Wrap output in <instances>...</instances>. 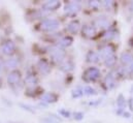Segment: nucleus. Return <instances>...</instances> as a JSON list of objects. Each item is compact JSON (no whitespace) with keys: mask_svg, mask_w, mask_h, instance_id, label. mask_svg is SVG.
I'll list each match as a JSON object with an SVG mask.
<instances>
[{"mask_svg":"<svg viewBox=\"0 0 133 123\" xmlns=\"http://www.w3.org/2000/svg\"><path fill=\"white\" fill-rule=\"evenodd\" d=\"M104 82H105V85L108 89H112L116 86V79H115V76H112V73L107 75Z\"/></svg>","mask_w":133,"mask_h":123,"instance_id":"2eb2a0df","label":"nucleus"},{"mask_svg":"<svg viewBox=\"0 0 133 123\" xmlns=\"http://www.w3.org/2000/svg\"><path fill=\"white\" fill-rule=\"evenodd\" d=\"M128 72L133 73V63H132V64H130V66L128 67Z\"/></svg>","mask_w":133,"mask_h":123,"instance_id":"2f4dec72","label":"nucleus"},{"mask_svg":"<svg viewBox=\"0 0 133 123\" xmlns=\"http://www.w3.org/2000/svg\"><path fill=\"white\" fill-rule=\"evenodd\" d=\"M102 5L105 6L106 8H109L112 5V2L111 1H102Z\"/></svg>","mask_w":133,"mask_h":123,"instance_id":"c756f323","label":"nucleus"},{"mask_svg":"<svg viewBox=\"0 0 133 123\" xmlns=\"http://www.w3.org/2000/svg\"><path fill=\"white\" fill-rule=\"evenodd\" d=\"M74 119L75 120H77V121H79V120H82V119H84V113H82V112H75L74 113Z\"/></svg>","mask_w":133,"mask_h":123,"instance_id":"bb28decb","label":"nucleus"},{"mask_svg":"<svg viewBox=\"0 0 133 123\" xmlns=\"http://www.w3.org/2000/svg\"><path fill=\"white\" fill-rule=\"evenodd\" d=\"M129 10H130L131 13H133V2H131V3L129 4Z\"/></svg>","mask_w":133,"mask_h":123,"instance_id":"473e14b6","label":"nucleus"},{"mask_svg":"<svg viewBox=\"0 0 133 123\" xmlns=\"http://www.w3.org/2000/svg\"><path fill=\"white\" fill-rule=\"evenodd\" d=\"M57 99H58V95L53 92L44 93L41 96V101L45 102V103H54V102L57 101Z\"/></svg>","mask_w":133,"mask_h":123,"instance_id":"9d476101","label":"nucleus"},{"mask_svg":"<svg viewBox=\"0 0 133 123\" xmlns=\"http://www.w3.org/2000/svg\"><path fill=\"white\" fill-rule=\"evenodd\" d=\"M110 22H109V19L106 18V17H98L96 19V25L100 27V28H108Z\"/></svg>","mask_w":133,"mask_h":123,"instance_id":"ddd939ff","label":"nucleus"},{"mask_svg":"<svg viewBox=\"0 0 133 123\" xmlns=\"http://www.w3.org/2000/svg\"><path fill=\"white\" fill-rule=\"evenodd\" d=\"M67 31L69 33H72V34H75L77 33L79 29H81V24L78 21H71L68 25H67Z\"/></svg>","mask_w":133,"mask_h":123,"instance_id":"f8f14e48","label":"nucleus"},{"mask_svg":"<svg viewBox=\"0 0 133 123\" xmlns=\"http://www.w3.org/2000/svg\"><path fill=\"white\" fill-rule=\"evenodd\" d=\"M117 103H118V106H119L120 109H123V108L125 107V104H126V100H125V98H124V96H123L122 94L119 95L118 100H117Z\"/></svg>","mask_w":133,"mask_h":123,"instance_id":"b1692460","label":"nucleus"},{"mask_svg":"<svg viewBox=\"0 0 133 123\" xmlns=\"http://www.w3.org/2000/svg\"><path fill=\"white\" fill-rule=\"evenodd\" d=\"M100 77V70L97 67H89L83 75V79L86 82H94Z\"/></svg>","mask_w":133,"mask_h":123,"instance_id":"f03ea898","label":"nucleus"},{"mask_svg":"<svg viewBox=\"0 0 133 123\" xmlns=\"http://www.w3.org/2000/svg\"><path fill=\"white\" fill-rule=\"evenodd\" d=\"M61 5L60 1L57 0H52V1H46L42 4V8L44 10H56L57 8H59Z\"/></svg>","mask_w":133,"mask_h":123,"instance_id":"1a4fd4ad","label":"nucleus"},{"mask_svg":"<svg viewBox=\"0 0 133 123\" xmlns=\"http://www.w3.org/2000/svg\"><path fill=\"white\" fill-rule=\"evenodd\" d=\"M18 60L16 58H10V59H7L6 61L4 62V66L7 67V68H15L18 66Z\"/></svg>","mask_w":133,"mask_h":123,"instance_id":"6ab92c4d","label":"nucleus"},{"mask_svg":"<svg viewBox=\"0 0 133 123\" xmlns=\"http://www.w3.org/2000/svg\"><path fill=\"white\" fill-rule=\"evenodd\" d=\"M72 42H73V39L71 36H64L58 41L59 46H61V47H69Z\"/></svg>","mask_w":133,"mask_h":123,"instance_id":"f3484780","label":"nucleus"},{"mask_svg":"<svg viewBox=\"0 0 133 123\" xmlns=\"http://www.w3.org/2000/svg\"><path fill=\"white\" fill-rule=\"evenodd\" d=\"M79 10H81V4L78 2H70V3L67 4L65 6V8H64L65 14L69 15V16L76 15Z\"/></svg>","mask_w":133,"mask_h":123,"instance_id":"20e7f679","label":"nucleus"},{"mask_svg":"<svg viewBox=\"0 0 133 123\" xmlns=\"http://www.w3.org/2000/svg\"><path fill=\"white\" fill-rule=\"evenodd\" d=\"M129 108H130L131 111H133V98L129 99Z\"/></svg>","mask_w":133,"mask_h":123,"instance_id":"7c9ffc66","label":"nucleus"},{"mask_svg":"<svg viewBox=\"0 0 133 123\" xmlns=\"http://www.w3.org/2000/svg\"><path fill=\"white\" fill-rule=\"evenodd\" d=\"M86 59H87V61L90 62V63H97V62L99 61L100 56L98 53H96L94 51H90V52H88V54L86 56Z\"/></svg>","mask_w":133,"mask_h":123,"instance_id":"4468645a","label":"nucleus"},{"mask_svg":"<svg viewBox=\"0 0 133 123\" xmlns=\"http://www.w3.org/2000/svg\"><path fill=\"white\" fill-rule=\"evenodd\" d=\"M37 67H38V70L42 73V75H49L50 71H51V66L49 64V62L44 59H40L39 61L37 62Z\"/></svg>","mask_w":133,"mask_h":123,"instance_id":"0eeeda50","label":"nucleus"},{"mask_svg":"<svg viewBox=\"0 0 133 123\" xmlns=\"http://www.w3.org/2000/svg\"><path fill=\"white\" fill-rule=\"evenodd\" d=\"M130 91H131V93H133V86L131 87V89H130Z\"/></svg>","mask_w":133,"mask_h":123,"instance_id":"72a5a7b5","label":"nucleus"},{"mask_svg":"<svg viewBox=\"0 0 133 123\" xmlns=\"http://www.w3.org/2000/svg\"><path fill=\"white\" fill-rule=\"evenodd\" d=\"M21 80V72L19 70H12L7 76V83L9 85H17Z\"/></svg>","mask_w":133,"mask_h":123,"instance_id":"423d86ee","label":"nucleus"},{"mask_svg":"<svg viewBox=\"0 0 133 123\" xmlns=\"http://www.w3.org/2000/svg\"><path fill=\"white\" fill-rule=\"evenodd\" d=\"M60 68L63 70V71H70L73 69V63L69 60H64L60 64Z\"/></svg>","mask_w":133,"mask_h":123,"instance_id":"a211bd4d","label":"nucleus"},{"mask_svg":"<svg viewBox=\"0 0 133 123\" xmlns=\"http://www.w3.org/2000/svg\"><path fill=\"white\" fill-rule=\"evenodd\" d=\"M116 61H117V57H116L115 55H112V56L107 57V58L104 59V64H105L107 67H110V66H114V65H115Z\"/></svg>","mask_w":133,"mask_h":123,"instance_id":"412c9836","label":"nucleus"},{"mask_svg":"<svg viewBox=\"0 0 133 123\" xmlns=\"http://www.w3.org/2000/svg\"><path fill=\"white\" fill-rule=\"evenodd\" d=\"M121 62L123 64H132L133 63V55L131 53H123L121 55Z\"/></svg>","mask_w":133,"mask_h":123,"instance_id":"dca6fc26","label":"nucleus"},{"mask_svg":"<svg viewBox=\"0 0 133 123\" xmlns=\"http://www.w3.org/2000/svg\"><path fill=\"white\" fill-rule=\"evenodd\" d=\"M82 32H83V35L84 36H86L88 38H92L96 34V29L92 25H85L83 27V29H82Z\"/></svg>","mask_w":133,"mask_h":123,"instance_id":"9b49d317","label":"nucleus"},{"mask_svg":"<svg viewBox=\"0 0 133 123\" xmlns=\"http://www.w3.org/2000/svg\"><path fill=\"white\" fill-rule=\"evenodd\" d=\"M40 123H59L55 117H45L40 120Z\"/></svg>","mask_w":133,"mask_h":123,"instance_id":"393cba45","label":"nucleus"},{"mask_svg":"<svg viewBox=\"0 0 133 123\" xmlns=\"http://www.w3.org/2000/svg\"><path fill=\"white\" fill-rule=\"evenodd\" d=\"M15 49H16V46L12 41H6L1 47V51L4 55H11L15 52Z\"/></svg>","mask_w":133,"mask_h":123,"instance_id":"6e6552de","label":"nucleus"},{"mask_svg":"<svg viewBox=\"0 0 133 123\" xmlns=\"http://www.w3.org/2000/svg\"><path fill=\"white\" fill-rule=\"evenodd\" d=\"M60 27V23L56 19H46L40 24V29L42 31H54Z\"/></svg>","mask_w":133,"mask_h":123,"instance_id":"7ed1b4c3","label":"nucleus"},{"mask_svg":"<svg viewBox=\"0 0 133 123\" xmlns=\"http://www.w3.org/2000/svg\"><path fill=\"white\" fill-rule=\"evenodd\" d=\"M115 53V48L112 45H105L103 46L101 49L99 50V56H101L102 58H107V57H110L112 56Z\"/></svg>","mask_w":133,"mask_h":123,"instance_id":"39448f33","label":"nucleus"},{"mask_svg":"<svg viewBox=\"0 0 133 123\" xmlns=\"http://www.w3.org/2000/svg\"><path fill=\"white\" fill-rule=\"evenodd\" d=\"M83 91H84V94H86V95H95V94H97V91L92 86H85Z\"/></svg>","mask_w":133,"mask_h":123,"instance_id":"4be33fe9","label":"nucleus"},{"mask_svg":"<svg viewBox=\"0 0 133 123\" xmlns=\"http://www.w3.org/2000/svg\"><path fill=\"white\" fill-rule=\"evenodd\" d=\"M59 114L62 116V117H65V118H69L70 117V113L66 111L65 109H61L60 111H59Z\"/></svg>","mask_w":133,"mask_h":123,"instance_id":"cd10ccee","label":"nucleus"},{"mask_svg":"<svg viewBox=\"0 0 133 123\" xmlns=\"http://www.w3.org/2000/svg\"><path fill=\"white\" fill-rule=\"evenodd\" d=\"M115 37H116V32L115 31H108V32H106L104 34V38L107 39V40H110V39H112Z\"/></svg>","mask_w":133,"mask_h":123,"instance_id":"a878e982","label":"nucleus"},{"mask_svg":"<svg viewBox=\"0 0 133 123\" xmlns=\"http://www.w3.org/2000/svg\"><path fill=\"white\" fill-rule=\"evenodd\" d=\"M71 95H72L73 98H78V97H81V96L84 95V91H83V89H81V88H76V89H73V90H72Z\"/></svg>","mask_w":133,"mask_h":123,"instance_id":"5701e85b","label":"nucleus"},{"mask_svg":"<svg viewBox=\"0 0 133 123\" xmlns=\"http://www.w3.org/2000/svg\"><path fill=\"white\" fill-rule=\"evenodd\" d=\"M26 83H27V85L34 87V86L37 84V78H36L34 75L29 73V75L26 77Z\"/></svg>","mask_w":133,"mask_h":123,"instance_id":"aec40b11","label":"nucleus"},{"mask_svg":"<svg viewBox=\"0 0 133 123\" xmlns=\"http://www.w3.org/2000/svg\"><path fill=\"white\" fill-rule=\"evenodd\" d=\"M50 55L54 61L61 64L65 58V51L59 47H52L50 49Z\"/></svg>","mask_w":133,"mask_h":123,"instance_id":"f257e3e1","label":"nucleus"},{"mask_svg":"<svg viewBox=\"0 0 133 123\" xmlns=\"http://www.w3.org/2000/svg\"><path fill=\"white\" fill-rule=\"evenodd\" d=\"M89 5H90L92 8H98L100 6V2L99 1H90V2H89Z\"/></svg>","mask_w":133,"mask_h":123,"instance_id":"c85d7f7f","label":"nucleus"}]
</instances>
